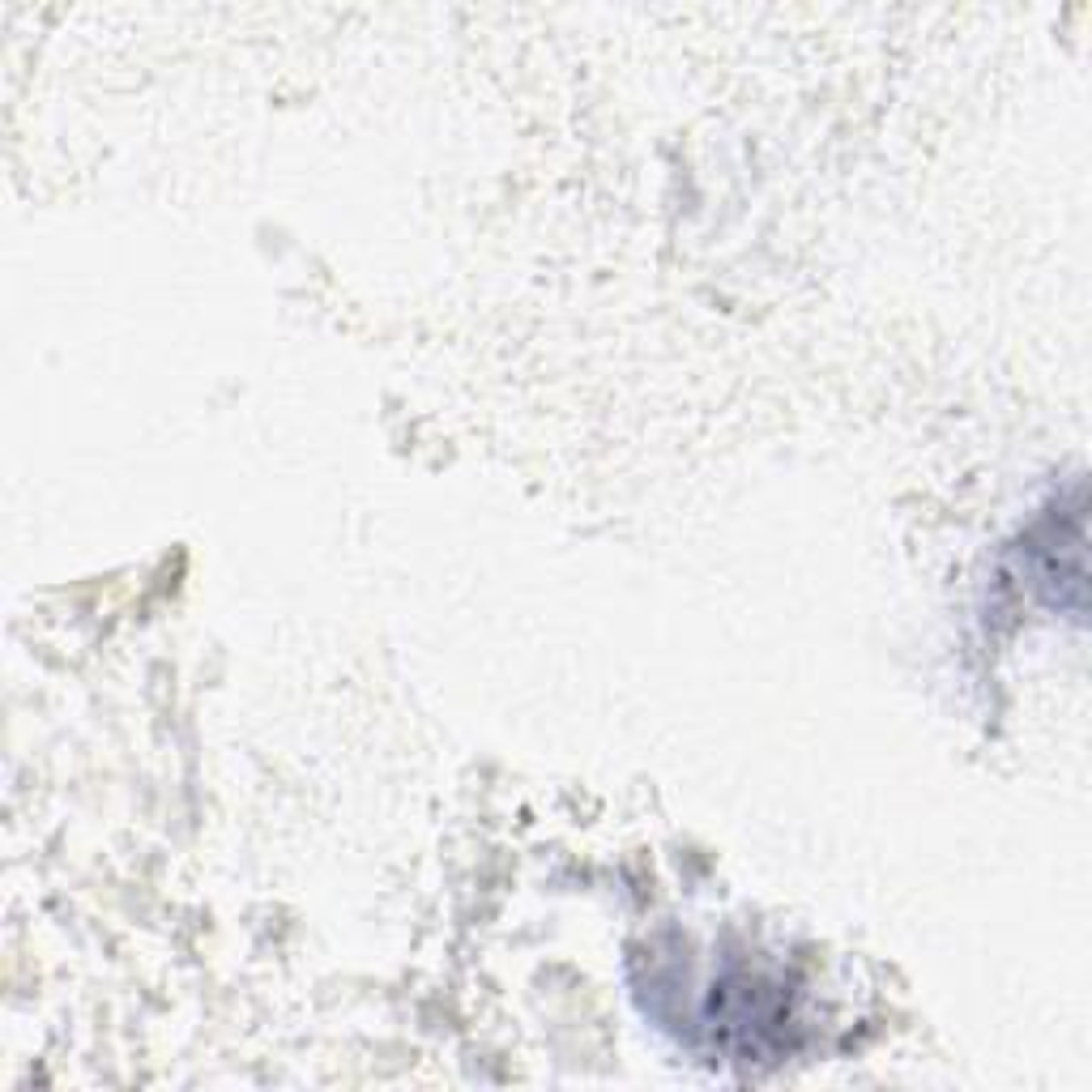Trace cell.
I'll list each match as a JSON object with an SVG mask.
<instances>
[{
    "label": "cell",
    "mask_w": 1092,
    "mask_h": 1092,
    "mask_svg": "<svg viewBox=\"0 0 1092 1092\" xmlns=\"http://www.w3.org/2000/svg\"><path fill=\"white\" fill-rule=\"evenodd\" d=\"M751 1015H755V1020H773V1015H790V1007L785 1003H755L751 1007ZM721 1028H726V1033H742V1028H747V1015H742L739 1007H726V1012H721Z\"/></svg>",
    "instance_id": "cell-1"
}]
</instances>
